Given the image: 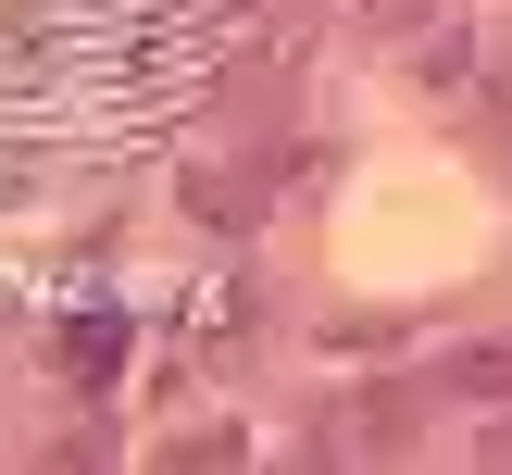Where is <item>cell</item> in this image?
Returning <instances> with one entry per match:
<instances>
[{"instance_id":"6da1fadb","label":"cell","mask_w":512,"mask_h":475,"mask_svg":"<svg viewBox=\"0 0 512 475\" xmlns=\"http://www.w3.org/2000/svg\"><path fill=\"white\" fill-rule=\"evenodd\" d=\"M338 450H413V388H363L338 413Z\"/></svg>"},{"instance_id":"5b68a950","label":"cell","mask_w":512,"mask_h":475,"mask_svg":"<svg viewBox=\"0 0 512 475\" xmlns=\"http://www.w3.org/2000/svg\"><path fill=\"white\" fill-rule=\"evenodd\" d=\"M363 25H375V38H425V25H438V0H363Z\"/></svg>"},{"instance_id":"3957f363","label":"cell","mask_w":512,"mask_h":475,"mask_svg":"<svg viewBox=\"0 0 512 475\" xmlns=\"http://www.w3.org/2000/svg\"><path fill=\"white\" fill-rule=\"evenodd\" d=\"M113 350H125V325H113V313L63 325V363H75V375H113Z\"/></svg>"},{"instance_id":"277c9868","label":"cell","mask_w":512,"mask_h":475,"mask_svg":"<svg viewBox=\"0 0 512 475\" xmlns=\"http://www.w3.org/2000/svg\"><path fill=\"white\" fill-rule=\"evenodd\" d=\"M450 388H463V400H512V338H500V350H463Z\"/></svg>"},{"instance_id":"7a4b0ae2","label":"cell","mask_w":512,"mask_h":475,"mask_svg":"<svg viewBox=\"0 0 512 475\" xmlns=\"http://www.w3.org/2000/svg\"><path fill=\"white\" fill-rule=\"evenodd\" d=\"M163 463H175V475H225V463H250V438H238V425H188Z\"/></svg>"},{"instance_id":"8992f818","label":"cell","mask_w":512,"mask_h":475,"mask_svg":"<svg viewBox=\"0 0 512 475\" xmlns=\"http://www.w3.org/2000/svg\"><path fill=\"white\" fill-rule=\"evenodd\" d=\"M488 463H512V425H488Z\"/></svg>"}]
</instances>
